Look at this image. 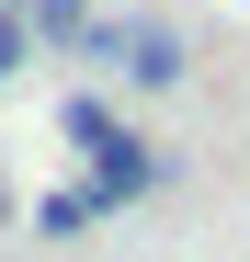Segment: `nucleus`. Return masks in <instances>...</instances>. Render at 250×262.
Returning <instances> with one entry per match:
<instances>
[{
  "instance_id": "f257e3e1",
  "label": "nucleus",
  "mask_w": 250,
  "mask_h": 262,
  "mask_svg": "<svg viewBox=\"0 0 250 262\" xmlns=\"http://www.w3.org/2000/svg\"><path fill=\"white\" fill-rule=\"evenodd\" d=\"M91 69H114L125 92H182V69H193V46L171 23H91V46H80Z\"/></svg>"
},
{
  "instance_id": "f03ea898",
  "label": "nucleus",
  "mask_w": 250,
  "mask_h": 262,
  "mask_svg": "<svg viewBox=\"0 0 250 262\" xmlns=\"http://www.w3.org/2000/svg\"><path fill=\"white\" fill-rule=\"evenodd\" d=\"M57 125H68V137H80V148H91V160H114L125 137H137V125H125V114H114L103 92H68V103H57Z\"/></svg>"
},
{
  "instance_id": "7ed1b4c3",
  "label": "nucleus",
  "mask_w": 250,
  "mask_h": 262,
  "mask_svg": "<svg viewBox=\"0 0 250 262\" xmlns=\"http://www.w3.org/2000/svg\"><path fill=\"white\" fill-rule=\"evenodd\" d=\"M34 12V46H91V0H23Z\"/></svg>"
},
{
  "instance_id": "20e7f679",
  "label": "nucleus",
  "mask_w": 250,
  "mask_h": 262,
  "mask_svg": "<svg viewBox=\"0 0 250 262\" xmlns=\"http://www.w3.org/2000/svg\"><path fill=\"white\" fill-rule=\"evenodd\" d=\"M91 183H68V194H46V205H34V228H46V239H80V228H91Z\"/></svg>"
},
{
  "instance_id": "39448f33",
  "label": "nucleus",
  "mask_w": 250,
  "mask_h": 262,
  "mask_svg": "<svg viewBox=\"0 0 250 262\" xmlns=\"http://www.w3.org/2000/svg\"><path fill=\"white\" fill-rule=\"evenodd\" d=\"M23 57H34V12H23V0H0V80H12Z\"/></svg>"
}]
</instances>
